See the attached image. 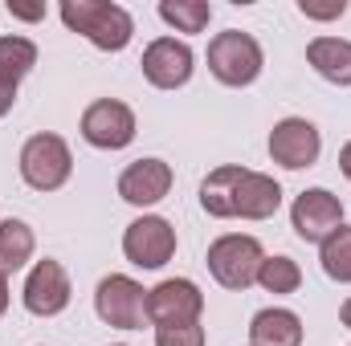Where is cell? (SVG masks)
<instances>
[{
    "mask_svg": "<svg viewBox=\"0 0 351 346\" xmlns=\"http://www.w3.org/2000/svg\"><path fill=\"white\" fill-rule=\"evenodd\" d=\"M204 314V293L188 277H168L156 289H147V322L152 326H184L200 322Z\"/></svg>",
    "mask_w": 351,
    "mask_h": 346,
    "instance_id": "cell-9",
    "label": "cell"
},
{
    "mask_svg": "<svg viewBox=\"0 0 351 346\" xmlns=\"http://www.w3.org/2000/svg\"><path fill=\"white\" fill-rule=\"evenodd\" d=\"M123 253L139 269H164L176 257V228L164 216H139L123 232Z\"/></svg>",
    "mask_w": 351,
    "mask_h": 346,
    "instance_id": "cell-11",
    "label": "cell"
},
{
    "mask_svg": "<svg viewBox=\"0 0 351 346\" xmlns=\"http://www.w3.org/2000/svg\"><path fill=\"white\" fill-rule=\"evenodd\" d=\"M62 21H66L70 33H82L102 53H123L131 45V37H135L131 12L123 4H110V0H66Z\"/></svg>",
    "mask_w": 351,
    "mask_h": 346,
    "instance_id": "cell-2",
    "label": "cell"
},
{
    "mask_svg": "<svg viewBox=\"0 0 351 346\" xmlns=\"http://www.w3.org/2000/svg\"><path fill=\"white\" fill-rule=\"evenodd\" d=\"M290 224L294 237L306 245H323L339 224H343V200L327 187H306L294 204H290Z\"/></svg>",
    "mask_w": 351,
    "mask_h": 346,
    "instance_id": "cell-8",
    "label": "cell"
},
{
    "mask_svg": "<svg viewBox=\"0 0 351 346\" xmlns=\"http://www.w3.org/2000/svg\"><path fill=\"white\" fill-rule=\"evenodd\" d=\"M8 12L21 16V21H41V16H45V4H12V0H8Z\"/></svg>",
    "mask_w": 351,
    "mask_h": 346,
    "instance_id": "cell-24",
    "label": "cell"
},
{
    "mask_svg": "<svg viewBox=\"0 0 351 346\" xmlns=\"http://www.w3.org/2000/svg\"><path fill=\"white\" fill-rule=\"evenodd\" d=\"M298 12L311 16V21H335L348 12V0H331V4H311V0H298Z\"/></svg>",
    "mask_w": 351,
    "mask_h": 346,
    "instance_id": "cell-23",
    "label": "cell"
},
{
    "mask_svg": "<svg viewBox=\"0 0 351 346\" xmlns=\"http://www.w3.org/2000/svg\"><path fill=\"white\" fill-rule=\"evenodd\" d=\"M94 310L114 330H143V322H147V289L127 273H110L94 289Z\"/></svg>",
    "mask_w": 351,
    "mask_h": 346,
    "instance_id": "cell-6",
    "label": "cell"
},
{
    "mask_svg": "<svg viewBox=\"0 0 351 346\" xmlns=\"http://www.w3.org/2000/svg\"><path fill=\"white\" fill-rule=\"evenodd\" d=\"M4 310H8V277L0 273V314H4Z\"/></svg>",
    "mask_w": 351,
    "mask_h": 346,
    "instance_id": "cell-27",
    "label": "cell"
},
{
    "mask_svg": "<svg viewBox=\"0 0 351 346\" xmlns=\"http://www.w3.org/2000/svg\"><path fill=\"white\" fill-rule=\"evenodd\" d=\"M119 346H123V343H119Z\"/></svg>",
    "mask_w": 351,
    "mask_h": 346,
    "instance_id": "cell-29",
    "label": "cell"
},
{
    "mask_svg": "<svg viewBox=\"0 0 351 346\" xmlns=\"http://www.w3.org/2000/svg\"><path fill=\"white\" fill-rule=\"evenodd\" d=\"M200 208L217 220H269L282 208V187L274 175L250 172L241 163H225L204 175Z\"/></svg>",
    "mask_w": 351,
    "mask_h": 346,
    "instance_id": "cell-1",
    "label": "cell"
},
{
    "mask_svg": "<svg viewBox=\"0 0 351 346\" xmlns=\"http://www.w3.org/2000/svg\"><path fill=\"white\" fill-rule=\"evenodd\" d=\"M160 21L172 25L176 33H204L213 21L208 0H160Z\"/></svg>",
    "mask_w": 351,
    "mask_h": 346,
    "instance_id": "cell-18",
    "label": "cell"
},
{
    "mask_svg": "<svg viewBox=\"0 0 351 346\" xmlns=\"http://www.w3.org/2000/svg\"><path fill=\"white\" fill-rule=\"evenodd\" d=\"M33 249H37V237L25 220H0V273H16L33 261Z\"/></svg>",
    "mask_w": 351,
    "mask_h": 346,
    "instance_id": "cell-17",
    "label": "cell"
},
{
    "mask_svg": "<svg viewBox=\"0 0 351 346\" xmlns=\"http://www.w3.org/2000/svg\"><path fill=\"white\" fill-rule=\"evenodd\" d=\"M21 297H25V310L33 318H58L74 297V285H70V273L62 269V261H37L25 277Z\"/></svg>",
    "mask_w": 351,
    "mask_h": 346,
    "instance_id": "cell-10",
    "label": "cell"
},
{
    "mask_svg": "<svg viewBox=\"0 0 351 346\" xmlns=\"http://www.w3.org/2000/svg\"><path fill=\"white\" fill-rule=\"evenodd\" d=\"M250 346H302V318L282 306L258 310L250 322Z\"/></svg>",
    "mask_w": 351,
    "mask_h": 346,
    "instance_id": "cell-15",
    "label": "cell"
},
{
    "mask_svg": "<svg viewBox=\"0 0 351 346\" xmlns=\"http://www.w3.org/2000/svg\"><path fill=\"white\" fill-rule=\"evenodd\" d=\"M319 261L323 273L339 285H351V224H339L323 245H319Z\"/></svg>",
    "mask_w": 351,
    "mask_h": 346,
    "instance_id": "cell-20",
    "label": "cell"
},
{
    "mask_svg": "<svg viewBox=\"0 0 351 346\" xmlns=\"http://www.w3.org/2000/svg\"><path fill=\"white\" fill-rule=\"evenodd\" d=\"M262 261H265V249L258 237H250V232H225V237H217L208 245L204 265H208V273H213L217 285L241 293V289H250L258 281Z\"/></svg>",
    "mask_w": 351,
    "mask_h": 346,
    "instance_id": "cell-3",
    "label": "cell"
},
{
    "mask_svg": "<svg viewBox=\"0 0 351 346\" xmlns=\"http://www.w3.org/2000/svg\"><path fill=\"white\" fill-rule=\"evenodd\" d=\"M12 102H16V86H12L8 78H0V118L12 110Z\"/></svg>",
    "mask_w": 351,
    "mask_h": 346,
    "instance_id": "cell-25",
    "label": "cell"
},
{
    "mask_svg": "<svg viewBox=\"0 0 351 346\" xmlns=\"http://www.w3.org/2000/svg\"><path fill=\"white\" fill-rule=\"evenodd\" d=\"M323 151V139H319V127L306 122V118H282L274 122L269 131V159L286 172H302V168H315Z\"/></svg>",
    "mask_w": 351,
    "mask_h": 346,
    "instance_id": "cell-12",
    "label": "cell"
},
{
    "mask_svg": "<svg viewBox=\"0 0 351 346\" xmlns=\"http://www.w3.org/2000/svg\"><path fill=\"white\" fill-rule=\"evenodd\" d=\"M143 78L156 90H180L188 86L192 70H196V57L188 49V41H176V37H156L147 49H143Z\"/></svg>",
    "mask_w": 351,
    "mask_h": 346,
    "instance_id": "cell-13",
    "label": "cell"
},
{
    "mask_svg": "<svg viewBox=\"0 0 351 346\" xmlns=\"http://www.w3.org/2000/svg\"><path fill=\"white\" fill-rule=\"evenodd\" d=\"M156 346H204V326H200V322L156 326Z\"/></svg>",
    "mask_w": 351,
    "mask_h": 346,
    "instance_id": "cell-22",
    "label": "cell"
},
{
    "mask_svg": "<svg viewBox=\"0 0 351 346\" xmlns=\"http://www.w3.org/2000/svg\"><path fill=\"white\" fill-rule=\"evenodd\" d=\"M37 66V45L29 37L4 33L0 37V78H8L12 86H21V78Z\"/></svg>",
    "mask_w": 351,
    "mask_h": 346,
    "instance_id": "cell-19",
    "label": "cell"
},
{
    "mask_svg": "<svg viewBox=\"0 0 351 346\" xmlns=\"http://www.w3.org/2000/svg\"><path fill=\"white\" fill-rule=\"evenodd\" d=\"M306 62L331 86H351V41L348 37H315L306 45Z\"/></svg>",
    "mask_w": 351,
    "mask_h": 346,
    "instance_id": "cell-16",
    "label": "cell"
},
{
    "mask_svg": "<svg viewBox=\"0 0 351 346\" xmlns=\"http://www.w3.org/2000/svg\"><path fill=\"white\" fill-rule=\"evenodd\" d=\"M339 322H343V326L351 330V297L343 302V306H339Z\"/></svg>",
    "mask_w": 351,
    "mask_h": 346,
    "instance_id": "cell-28",
    "label": "cell"
},
{
    "mask_svg": "<svg viewBox=\"0 0 351 346\" xmlns=\"http://www.w3.org/2000/svg\"><path fill=\"white\" fill-rule=\"evenodd\" d=\"M258 285L265 293H294L302 285V269L290 257H265L262 269H258Z\"/></svg>",
    "mask_w": 351,
    "mask_h": 346,
    "instance_id": "cell-21",
    "label": "cell"
},
{
    "mask_svg": "<svg viewBox=\"0 0 351 346\" xmlns=\"http://www.w3.org/2000/svg\"><path fill=\"white\" fill-rule=\"evenodd\" d=\"M74 172V155H70V143L62 135H33L25 139L21 147V179L33 187V191H58Z\"/></svg>",
    "mask_w": 351,
    "mask_h": 346,
    "instance_id": "cell-5",
    "label": "cell"
},
{
    "mask_svg": "<svg viewBox=\"0 0 351 346\" xmlns=\"http://www.w3.org/2000/svg\"><path fill=\"white\" fill-rule=\"evenodd\" d=\"M172 183L176 175L164 159H135L127 172L119 175V196L127 204H135V208H152V204H160L172 191Z\"/></svg>",
    "mask_w": 351,
    "mask_h": 346,
    "instance_id": "cell-14",
    "label": "cell"
},
{
    "mask_svg": "<svg viewBox=\"0 0 351 346\" xmlns=\"http://www.w3.org/2000/svg\"><path fill=\"white\" fill-rule=\"evenodd\" d=\"M135 110L119 98H98L82 110V139L98 151H123L135 139Z\"/></svg>",
    "mask_w": 351,
    "mask_h": 346,
    "instance_id": "cell-7",
    "label": "cell"
},
{
    "mask_svg": "<svg viewBox=\"0 0 351 346\" xmlns=\"http://www.w3.org/2000/svg\"><path fill=\"white\" fill-rule=\"evenodd\" d=\"M339 172H343V175L351 179V143L343 147V151H339Z\"/></svg>",
    "mask_w": 351,
    "mask_h": 346,
    "instance_id": "cell-26",
    "label": "cell"
},
{
    "mask_svg": "<svg viewBox=\"0 0 351 346\" xmlns=\"http://www.w3.org/2000/svg\"><path fill=\"white\" fill-rule=\"evenodd\" d=\"M262 66L265 57H262L258 37H250L241 29H225V33H217L208 41V70H213V78L221 86H233V90L254 86Z\"/></svg>",
    "mask_w": 351,
    "mask_h": 346,
    "instance_id": "cell-4",
    "label": "cell"
}]
</instances>
